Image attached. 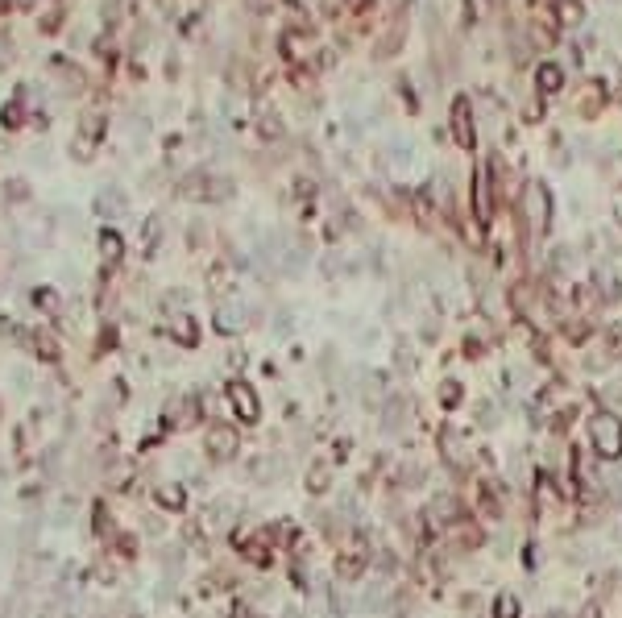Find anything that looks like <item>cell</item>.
<instances>
[{
  "instance_id": "cell-9",
  "label": "cell",
  "mask_w": 622,
  "mask_h": 618,
  "mask_svg": "<svg viewBox=\"0 0 622 618\" xmlns=\"http://www.w3.org/2000/svg\"><path fill=\"white\" fill-rule=\"evenodd\" d=\"M195 419H199V398H178L175 407H171V423L175 428H187Z\"/></svg>"
},
{
  "instance_id": "cell-6",
  "label": "cell",
  "mask_w": 622,
  "mask_h": 618,
  "mask_svg": "<svg viewBox=\"0 0 622 618\" xmlns=\"http://www.w3.org/2000/svg\"><path fill=\"white\" fill-rule=\"evenodd\" d=\"M440 448H444L448 465H456V469H465V465H469V452H465V444H461V436H456L452 428L440 432Z\"/></svg>"
},
{
  "instance_id": "cell-1",
  "label": "cell",
  "mask_w": 622,
  "mask_h": 618,
  "mask_svg": "<svg viewBox=\"0 0 622 618\" xmlns=\"http://www.w3.org/2000/svg\"><path fill=\"white\" fill-rule=\"evenodd\" d=\"M589 448L597 456H606V461L622 456V419L618 415H610V411L589 415Z\"/></svg>"
},
{
  "instance_id": "cell-16",
  "label": "cell",
  "mask_w": 622,
  "mask_h": 618,
  "mask_svg": "<svg viewBox=\"0 0 622 618\" xmlns=\"http://www.w3.org/2000/svg\"><path fill=\"white\" fill-rule=\"evenodd\" d=\"M38 349H42L46 361H54V357H58V349H54V341H50V336H38Z\"/></svg>"
},
{
  "instance_id": "cell-15",
  "label": "cell",
  "mask_w": 622,
  "mask_h": 618,
  "mask_svg": "<svg viewBox=\"0 0 622 618\" xmlns=\"http://www.w3.org/2000/svg\"><path fill=\"white\" fill-rule=\"evenodd\" d=\"M91 573L100 577V581H104V585H112V577H117V573H112V565H108V560H100V565H95V569H91Z\"/></svg>"
},
{
  "instance_id": "cell-8",
  "label": "cell",
  "mask_w": 622,
  "mask_h": 618,
  "mask_svg": "<svg viewBox=\"0 0 622 618\" xmlns=\"http://www.w3.org/2000/svg\"><path fill=\"white\" fill-rule=\"evenodd\" d=\"M154 498H158V506H162V511H183V506H187V489L178 486V482L158 486V494H154Z\"/></svg>"
},
{
  "instance_id": "cell-7",
  "label": "cell",
  "mask_w": 622,
  "mask_h": 618,
  "mask_svg": "<svg viewBox=\"0 0 622 618\" xmlns=\"http://www.w3.org/2000/svg\"><path fill=\"white\" fill-rule=\"evenodd\" d=\"M406 419H411V398H390L382 428H386V432H399V428H406Z\"/></svg>"
},
{
  "instance_id": "cell-4",
  "label": "cell",
  "mask_w": 622,
  "mask_h": 618,
  "mask_svg": "<svg viewBox=\"0 0 622 618\" xmlns=\"http://www.w3.org/2000/svg\"><path fill=\"white\" fill-rule=\"evenodd\" d=\"M365 569H369V552L357 544V548H345L340 556H336V577L345 581V585H357L361 577H365Z\"/></svg>"
},
{
  "instance_id": "cell-2",
  "label": "cell",
  "mask_w": 622,
  "mask_h": 618,
  "mask_svg": "<svg viewBox=\"0 0 622 618\" xmlns=\"http://www.w3.org/2000/svg\"><path fill=\"white\" fill-rule=\"evenodd\" d=\"M228 407H232V415L241 423H258L262 419V398H258V390L249 382H232L228 386Z\"/></svg>"
},
{
  "instance_id": "cell-11",
  "label": "cell",
  "mask_w": 622,
  "mask_h": 618,
  "mask_svg": "<svg viewBox=\"0 0 622 618\" xmlns=\"http://www.w3.org/2000/svg\"><path fill=\"white\" fill-rule=\"evenodd\" d=\"M477 511H482V519H489V523L502 519V502H498V494L489 486H482V494H477Z\"/></svg>"
},
{
  "instance_id": "cell-10",
  "label": "cell",
  "mask_w": 622,
  "mask_h": 618,
  "mask_svg": "<svg viewBox=\"0 0 622 618\" xmlns=\"http://www.w3.org/2000/svg\"><path fill=\"white\" fill-rule=\"evenodd\" d=\"M519 614H523V602L515 593H498L494 606H489V618H519Z\"/></svg>"
},
{
  "instance_id": "cell-13",
  "label": "cell",
  "mask_w": 622,
  "mask_h": 618,
  "mask_svg": "<svg viewBox=\"0 0 622 618\" xmlns=\"http://www.w3.org/2000/svg\"><path fill=\"white\" fill-rule=\"evenodd\" d=\"M423 478H428V469H423V465H406L399 482H402V489H415L419 482H423Z\"/></svg>"
},
{
  "instance_id": "cell-12",
  "label": "cell",
  "mask_w": 622,
  "mask_h": 618,
  "mask_svg": "<svg viewBox=\"0 0 622 618\" xmlns=\"http://www.w3.org/2000/svg\"><path fill=\"white\" fill-rule=\"evenodd\" d=\"M328 486H332V469H328L324 461H315V465L307 469V489L311 494H324Z\"/></svg>"
},
{
  "instance_id": "cell-17",
  "label": "cell",
  "mask_w": 622,
  "mask_h": 618,
  "mask_svg": "<svg viewBox=\"0 0 622 618\" xmlns=\"http://www.w3.org/2000/svg\"><path fill=\"white\" fill-rule=\"evenodd\" d=\"M577 618H602V610H597V606H585V610H581Z\"/></svg>"
},
{
  "instance_id": "cell-3",
  "label": "cell",
  "mask_w": 622,
  "mask_h": 618,
  "mask_svg": "<svg viewBox=\"0 0 622 618\" xmlns=\"http://www.w3.org/2000/svg\"><path fill=\"white\" fill-rule=\"evenodd\" d=\"M204 448H208V456H212V461H232V456H237V448H241V440H237V432H232V428L212 423V428H208V436H204Z\"/></svg>"
},
{
  "instance_id": "cell-14",
  "label": "cell",
  "mask_w": 622,
  "mask_h": 618,
  "mask_svg": "<svg viewBox=\"0 0 622 618\" xmlns=\"http://www.w3.org/2000/svg\"><path fill=\"white\" fill-rule=\"evenodd\" d=\"M461 395H465V390H461L456 382H444V390H440V398H444L448 407H452V402H461Z\"/></svg>"
},
{
  "instance_id": "cell-5",
  "label": "cell",
  "mask_w": 622,
  "mask_h": 618,
  "mask_svg": "<svg viewBox=\"0 0 622 618\" xmlns=\"http://www.w3.org/2000/svg\"><path fill=\"white\" fill-rule=\"evenodd\" d=\"M456 515H461L456 494H436L432 506H428V519H436V523H456Z\"/></svg>"
}]
</instances>
